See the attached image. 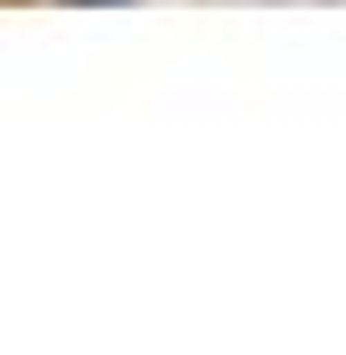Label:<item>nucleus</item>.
Listing matches in <instances>:
<instances>
[{"label": "nucleus", "mask_w": 346, "mask_h": 355, "mask_svg": "<svg viewBox=\"0 0 346 355\" xmlns=\"http://www.w3.org/2000/svg\"><path fill=\"white\" fill-rule=\"evenodd\" d=\"M91 8H107V0H91Z\"/></svg>", "instance_id": "f257e3e1"}]
</instances>
